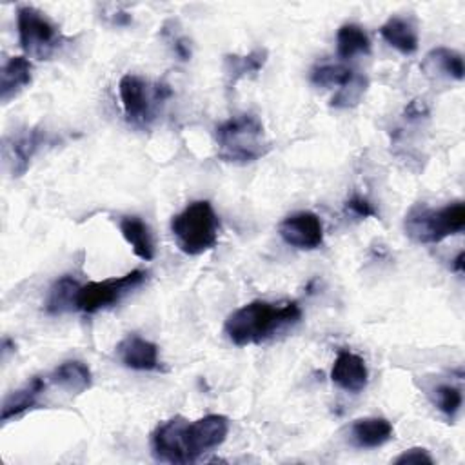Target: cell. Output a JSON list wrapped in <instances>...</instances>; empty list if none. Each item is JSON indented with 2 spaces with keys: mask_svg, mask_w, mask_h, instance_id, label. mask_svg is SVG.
<instances>
[{
  "mask_svg": "<svg viewBox=\"0 0 465 465\" xmlns=\"http://www.w3.org/2000/svg\"><path fill=\"white\" fill-rule=\"evenodd\" d=\"M229 434V420L222 414H207L185 425V447L191 461L220 447Z\"/></svg>",
  "mask_w": 465,
  "mask_h": 465,
  "instance_id": "obj_9",
  "label": "cell"
},
{
  "mask_svg": "<svg viewBox=\"0 0 465 465\" xmlns=\"http://www.w3.org/2000/svg\"><path fill=\"white\" fill-rule=\"evenodd\" d=\"M336 51L343 60L356 54H367L371 51V40L360 25L345 24L336 33Z\"/></svg>",
  "mask_w": 465,
  "mask_h": 465,
  "instance_id": "obj_23",
  "label": "cell"
},
{
  "mask_svg": "<svg viewBox=\"0 0 465 465\" xmlns=\"http://www.w3.org/2000/svg\"><path fill=\"white\" fill-rule=\"evenodd\" d=\"M278 232L287 245L302 251H312L323 243L322 220L311 211L289 214L280 222Z\"/></svg>",
  "mask_w": 465,
  "mask_h": 465,
  "instance_id": "obj_11",
  "label": "cell"
},
{
  "mask_svg": "<svg viewBox=\"0 0 465 465\" xmlns=\"http://www.w3.org/2000/svg\"><path fill=\"white\" fill-rule=\"evenodd\" d=\"M463 251H460L458 252V256L454 258V262H452V271H456L458 274H461L463 272Z\"/></svg>",
  "mask_w": 465,
  "mask_h": 465,
  "instance_id": "obj_31",
  "label": "cell"
},
{
  "mask_svg": "<svg viewBox=\"0 0 465 465\" xmlns=\"http://www.w3.org/2000/svg\"><path fill=\"white\" fill-rule=\"evenodd\" d=\"M405 113L409 114V118H416V116H421L427 113V109L423 107V104H420V100H414L409 104V107L405 109Z\"/></svg>",
  "mask_w": 465,
  "mask_h": 465,
  "instance_id": "obj_30",
  "label": "cell"
},
{
  "mask_svg": "<svg viewBox=\"0 0 465 465\" xmlns=\"http://www.w3.org/2000/svg\"><path fill=\"white\" fill-rule=\"evenodd\" d=\"M147 278V272L142 269L129 271L122 276L105 278L100 282H89L80 285L76 294V309L87 314L109 309L122 302L129 292L140 287Z\"/></svg>",
  "mask_w": 465,
  "mask_h": 465,
  "instance_id": "obj_7",
  "label": "cell"
},
{
  "mask_svg": "<svg viewBox=\"0 0 465 465\" xmlns=\"http://www.w3.org/2000/svg\"><path fill=\"white\" fill-rule=\"evenodd\" d=\"M78 289H80V283L74 278L71 276L58 278L49 289V294L45 300V311L49 314H64L67 311L76 309Z\"/></svg>",
  "mask_w": 465,
  "mask_h": 465,
  "instance_id": "obj_22",
  "label": "cell"
},
{
  "mask_svg": "<svg viewBox=\"0 0 465 465\" xmlns=\"http://www.w3.org/2000/svg\"><path fill=\"white\" fill-rule=\"evenodd\" d=\"M302 318V309L298 303H271L263 300H254L234 309L225 323V336L238 347L258 345L274 334L296 325Z\"/></svg>",
  "mask_w": 465,
  "mask_h": 465,
  "instance_id": "obj_1",
  "label": "cell"
},
{
  "mask_svg": "<svg viewBox=\"0 0 465 465\" xmlns=\"http://www.w3.org/2000/svg\"><path fill=\"white\" fill-rule=\"evenodd\" d=\"M118 94L125 120L134 125H147L154 118L158 104L171 96V89L165 84L151 85L138 74H124L118 82Z\"/></svg>",
  "mask_w": 465,
  "mask_h": 465,
  "instance_id": "obj_6",
  "label": "cell"
},
{
  "mask_svg": "<svg viewBox=\"0 0 465 465\" xmlns=\"http://www.w3.org/2000/svg\"><path fill=\"white\" fill-rule=\"evenodd\" d=\"M33 80V64L27 56H11L0 71V100L7 104Z\"/></svg>",
  "mask_w": 465,
  "mask_h": 465,
  "instance_id": "obj_14",
  "label": "cell"
},
{
  "mask_svg": "<svg viewBox=\"0 0 465 465\" xmlns=\"http://www.w3.org/2000/svg\"><path fill=\"white\" fill-rule=\"evenodd\" d=\"M45 381L42 378L29 380L24 387L9 392L2 403V421H9L15 416H20L22 412L33 409L38 403V396L44 392Z\"/></svg>",
  "mask_w": 465,
  "mask_h": 465,
  "instance_id": "obj_18",
  "label": "cell"
},
{
  "mask_svg": "<svg viewBox=\"0 0 465 465\" xmlns=\"http://www.w3.org/2000/svg\"><path fill=\"white\" fill-rule=\"evenodd\" d=\"M169 44H171L174 54H176L180 60L187 62V60L191 58V44H189V40H187L185 36L174 35V31H169Z\"/></svg>",
  "mask_w": 465,
  "mask_h": 465,
  "instance_id": "obj_29",
  "label": "cell"
},
{
  "mask_svg": "<svg viewBox=\"0 0 465 465\" xmlns=\"http://www.w3.org/2000/svg\"><path fill=\"white\" fill-rule=\"evenodd\" d=\"M120 232L140 260L149 262L154 258V242L151 229L140 216H124L120 220Z\"/></svg>",
  "mask_w": 465,
  "mask_h": 465,
  "instance_id": "obj_17",
  "label": "cell"
},
{
  "mask_svg": "<svg viewBox=\"0 0 465 465\" xmlns=\"http://www.w3.org/2000/svg\"><path fill=\"white\" fill-rule=\"evenodd\" d=\"M49 380L71 394L85 392L93 385L91 369L80 360H67V361L60 363L51 372Z\"/></svg>",
  "mask_w": 465,
  "mask_h": 465,
  "instance_id": "obj_16",
  "label": "cell"
},
{
  "mask_svg": "<svg viewBox=\"0 0 465 465\" xmlns=\"http://www.w3.org/2000/svg\"><path fill=\"white\" fill-rule=\"evenodd\" d=\"M45 143H47V133L38 127H27L5 136L2 143V158H4L5 171L13 178L22 176L29 169L35 154Z\"/></svg>",
  "mask_w": 465,
  "mask_h": 465,
  "instance_id": "obj_8",
  "label": "cell"
},
{
  "mask_svg": "<svg viewBox=\"0 0 465 465\" xmlns=\"http://www.w3.org/2000/svg\"><path fill=\"white\" fill-rule=\"evenodd\" d=\"M380 35L391 47L403 54H412L418 49V33L414 25L401 16L389 18L381 25Z\"/></svg>",
  "mask_w": 465,
  "mask_h": 465,
  "instance_id": "obj_20",
  "label": "cell"
},
{
  "mask_svg": "<svg viewBox=\"0 0 465 465\" xmlns=\"http://www.w3.org/2000/svg\"><path fill=\"white\" fill-rule=\"evenodd\" d=\"M16 29L20 47L29 58L49 60L64 42L60 27L31 5L18 7Z\"/></svg>",
  "mask_w": 465,
  "mask_h": 465,
  "instance_id": "obj_5",
  "label": "cell"
},
{
  "mask_svg": "<svg viewBox=\"0 0 465 465\" xmlns=\"http://www.w3.org/2000/svg\"><path fill=\"white\" fill-rule=\"evenodd\" d=\"M345 209H347L349 213H352L354 216H358V218H369V216H374V214H376V211L372 209V205H371L365 198H361V196H352L351 200H347Z\"/></svg>",
  "mask_w": 465,
  "mask_h": 465,
  "instance_id": "obj_28",
  "label": "cell"
},
{
  "mask_svg": "<svg viewBox=\"0 0 465 465\" xmlns=\"http://www.w3.org/2000/svg\"><path fill=\"white\" fill-rule=\"evenodd\" d=\"M118 360L133 371H160L162 361L156 343L138 336L129 334L116 345Z\"/></svg>",
  "mask_w": 465,
  "mask_h": 465,
  "instance_id": "obj_12",
  "label": "cell"
},
{
  "mask_svg": "<svg viewBox=\"0 0 465 465\" xmlns=\"http://www.w3.org/2000/svg\"><path fill=\"white\" fill-rule=\"evenodd\" d=\"M392 425L385 418L371 416L354 420L351 425V441L360 449H376L392 438Z\"/></svg>",
  "mask_w": 465,
  "mask_h": 465,
  "instance_id": "obj_15",
  "label": "cell"
},
{
  "mask_svg": "<svg viewBox=\"0 0 465 465\" xmlns=\"http://www.w3.org/2000/svg\"><path fill=\"white\" fill-rule=\"evenodd\" d=\"M421 69L427 74H438V76H449L454 80L463 78V58L458 51L449 47H436L429 51L421 62Z\"/></svg>",
  "mask_w": 465,
  "mask_h": 465,
  "instance_id": "obj_19",
  "label": "cell"
},
{
  "mask_svg": "<svg viewBox=\"0 0 465 465\" xmlns=\"http://www.w3.org/2000/svg\"><path fill=\"white\" fill-rule=\"evenodd\" d=\"M367 89V78L361 74H356L349 84L338 89V93L332 96L331 105L338 109H349L360 104L361 96L365 94Z\"/></svg>",
  "mask_w": 465,
  "mask_h": 465,
  "instance_id": "obj_25",
  "label": "cell"
},
{
  "mask_svg": "<svg viewBox=\"0 0 465 465\" xmlns=\"http://www.w3.org/2000/svg\"><path fill=\"white\" fill-rule=\"evenodd\" d=\"M436 403L443 414L452 418L461 407V391L452 385H440L436 389Z\"/></svg>",
  "mask_w": 465,
  "mask_h": 465,
  "instance_id": "obj_26",
  "label": "cell"
},
{
  "mask_svg": "<svg viewBox=\"0 0 465 465\" xmlns=\"http://www.w3.org/2000/svg\"><path fill=\"white\" fill-rule=\"evenodd\" d=\"M214 140L218 158L231 163H251L271 151L263 124L249 113L234 114L218 124Z\"/></svg>",
  "mask_w": 465,
  "mask_h": 465,
  "instance_id": "obj_2",
  "label": "cell"
},
{
  "mask_svg": "<svg viewBox=\"0 0 465 465\" xmlns=\"http://www.w3.org/2000/svg\"><path fill=\"white\" fill-rule=\"evenodd\" d=\"M463 227H465L463 202H454L441 209L414 207L405 216V232L416 243H438L447 236L461 232Z\"/></svg>",
  "mask_w": 465,
  "mask_h": 465,
  "instance_id": "obj_4",
  "label": "cell"
},
{
  "mask_svg": "<svg viewBox=\"0 0 465 465\" xmlns=\"http://www.w3.org/2000/svg\"><path fill=\"white\" fill-rule=\"evenodd\" d=\"M394 463H396V465H407V463H416V465L427 463V465H432L434 460H432V456L427 452V449L412 447V449L403 450V452L394 460Z\"/></svg>",
  "mask_w": 465,
  "mask_h": 465,
  "instance_id": "obj_27",
  "label": "cell"
},
{
  "mask_svg": "<svg viewBox=\"0 0 465 465\" xmlns=\"http://www.w3.org/2000/svg\"><path fill=\"white\" fill-rule=\"evenodd\" d=\"M171 231L182 252L198 256L216 247L220 222L209 200H196L173 216Z\"/></svg>",
  "mask_w": 465,
  "mask_h": 465,
  "instance_id": "obj_3",
  "label": "cell"
},
{
  "mask_svg": "<svg viewBox=\"0 0 465 465\" xmlns=\"http://www.w3.org/2000/svg\"><path fill=\"white\" fill-rule=\"evenodd\" d=\"M331 380L340 389L358 394L367 387L369 381V371L365 365V360L351 351L341 349L336 354V360L331 369Z\"/></svg>",
  "mask_w": 465,
  "mask_h": 465,
  "instance_id": "obj_13",
  "label": "cell"
},
{
  "mask_svg": "<svg viewBox=\"0 0 465 465\" xmlns=\"http://www.w3.org/2000/svg\"><path fill=\"white\" fill-rule=\"evenodd\" d=\"M358 73L341 64H322L311 71V82L320 87H343L349 84Z\"/></svg>",
  "mask_w": 465,
  "mask_h": 465,
  "instance_id": "obj_24",
  "label": "cell"
},
{
  "mask_svg": "<svg viewBox=\"0 0 465 465\" xmlns=\"http://www.w3.org/2000/svg\"><path fill=\"white\" fill-rule=\"evenodd\" d=\"M267 62V49L258 47L251 53L240 56V54H227L223 58V71L229 80V84H236L242 78L258 74Z\"/></svg>",
  "mask_w": 465,
  "mask_h": 465,
  "instance_id": "obj_21",
  "label": "cell"
},
{
  "mask_svg": "<svg viewBox=\"0 0 465 465\" xmlns=\"http://www.w3.org/2000/svg\"><path fill=\"white\" fill-rule=\"evenodd\" d=\"M185 425L187 420L183 416H173L154 429L151 447L156 460L167 463H191L185 447Z\"/></svg>",
  "mask_w": 465,
  "mask_h": 465,
  "instance_id": "obj_10",
  "label": "cell"
}]
</instances>
